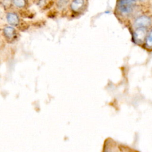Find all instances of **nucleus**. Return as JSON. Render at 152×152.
<instances>
[{
	"mask_svg": "<svg viewBox=\"0 0 152 152\" xmlns=\"http://www.w3.org/2000/svg\"><path fill=\"white\" fill-rule=\"evenodd\" d=\"M151 18L146 15H142L138 17L135 22L134 26L137 27H147L151 24Z\"/></svg>",
	"mask_w": 152,
	"mask_h": 152,
	"instance_id": "obj_3",
	"label": "nucleus"
},
{
	"mask_svg": "<svg viewBox=\"0 0 152 152\" xmlns=\"http://www.w3.org/2000/svg\"><path fill=\"white\" fill-rule=\"evenodd\" d=\"M67 3H68L67 0H59V1L58 2L57 5L59 8L62 9L67 5Z\"/></svg>",
	"mask_w": 152,
	"mask_h": 152,
	"instance_id": "obj_8",
	"label": "nucleus"
},
{
	"mask_svg": "<svg viewBox=\"0 0 152 152\" xmlns=\"http://www.w3.org/2000/svg\"><path fill=\"white\" fill-rule=\"evenodd\" d=\"M135 5V0H121L118 4V9L122 14L128 15L132 12Z\"/></svg>",
	"mask_w": 152,
	"mask_h": 152,
	"instance_id": "obj_1",
	"label": "nucleus"
},
{
	"mask_svg": "<svg viewBox=\"0 0 152 152\" xmlns=\"http://www.w3.org/2000/svg\"><path fill=\"white\" fill-rule=\"evenodd\" d=\"M4 34L7 39L12 40L15 36V30L11 27H6L4 29Z\"/></svg>",
	"mask_w": 152,
	"mask_h": 152,
	"instance_id": "obj_5",
	"label": "nucleus"
},
{
	"mask_svg": "<svg viewBox=\"0 0 152 152\" xmlns=\"http://www.w3.org/2000/svg\"><path fill=\"white\" fill-rule=\"evenodd\" d=\"M146 45L148 47H152V28L146 37Z\"/></svg>",
	"mask_w": 152,
	"mask_h": 152,
	"instance_id": "obj_7",
	"label": "nucleus"
},
{
	"mask_svg": "<svg viewBox=\"0 0 152 152\" xmlns=\"http://www.w3.org/2000/svg\"><path fill=\"white\" fill-rule=\"evenodd\" d=\"M14 4L17 7H23L25 5V0H14Z\"/></svg>",
	"mask_w": 152,
	"mask_h": 152,
	"instance_id": "obj_9",
	"label": "nucleus"
},
{
	"mask_svg": "<svg viewBox=\"0 0 152 152\" xmlns=\"http://www.w3.org/2000/svg\"><path fill=\"white\" fill-rule=\"evenodd\" d=\"M147 30L145 27H138L134 33V40L137 43H142L146 39Z\"/></svg>",
	"mask_w": 152,
	"mask_h": 152,
	"instance_id": "obj_2",
	"label": "nucleus"
},
{
	"mask_svg": "<svg viewBox=\"0 0 152 152\" xmlns=\"http://www.w3.org/2000/svg\"><path fill=\"white\" fill-rule=\"evenodd\" d=\"M84 5V0H74L71 4V8L74 11H78Z\"/></svg>",
	"mask_w": 152,
	"mask_h": 152,
	"instance_id": "obj_6",
	"label": "nucleus"
},
{
	"mask_svg": "<svg viewBox=\"0 0 152 152\" xmlns=\"http://www.w3.org/2000/svg\"><path fill=\"white\" fill-rule=\"evenodd\" d=\"M7 19L8 23L12 26H17L19 23L18 17L14 13H8L7 15Z\"/></svg>",
	"mask_w": 152,
	"mask_h": 152,
	"instance_id": "obj_4",
	"label": "nucleus"
}]
</instances>
